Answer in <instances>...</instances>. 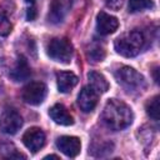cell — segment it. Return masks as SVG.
<instances>
[{
	"instance_id": "ffe728a7",
	"label": "cell",
	"mask_w": 160,
	"mask_h": 160,
	"mask_svg": "<svg viewBox=\"0 0 160 160\" xmlns=\"http://www.w3.org/2000/svg\"><path fill=\"white\" fill-rule=\"evenodd\" d=\"M124 2H125V0H106V6L111 10L118 11L119 9L122 8Z\"/></svg>"
},
{
	"instance_id": "277c9868",
	"label": "cell",
	"mask_w": 160,
	"mask_h": 160,
	"mask_svg": "<svg viewBox=\"0 0 160 160\" xmlns=\"http://www.w3.org/2000/svg\"><path fill=\"white\" fill-rule=\"evenodd\" d=\"M46 52L52 60L68 64L70 62L72 56V45L65 38H55L50 40V42L48 44Z\"/></svg>"
},
{
	"instance_id": "5bb4252c",
	"label": "cell",
	"mask_w": 160,
	"mask_h": 160,
	"mask_svg": "<svg viewBox=\"0 0 160 160\" xmlns=\"http://www.w3.org/2000/svg\"><path fill=\"white\" fill-rule=\"evenodd\" d=\"M30 74H31V71H30V68L28 65V61L25 60V58L20 56L18 59L15 66L10 71V78L14 81H24L30 76Z\"/></svg>"
},
{
	"instance_id": "30bf717a",
	"label": "cell",
	"mask_w": 160,
	"mask_h": 160,
	"mask_svg": "<svg viewBox=\"0 0 160 160\" xmlns=\"http://www.w3.org/2000/svg\"><path fill=\"white\" fill-rule=\"evenodd\" d=\"M119 20L104 11H100L96 16V30L101 35H109L118 30Z\"/></svg>"
},
{
	"instance_id": "e0dca14e",
	"label": "cell",
	"mask_w": 160,
	"mask_h": 160,
	"mask_svg": "<svg viewBox=\"0 0 160 160\" xmlns=\"http://www.w3.org/2000/svg\"><path fill=\"white\" fill-rule=\"evenodd\" d=\"M159 95H155L146 102V112L154 120H159Z\"/></svg>"
},
{
	"instance_id": "9a60e30c",
	"label": "cell",
	"mask_w": 160,
	"mask_h": 160,
	"mask_svg": "<svg viewBox=\"0 0 160 160\" xmlns=\"http://www.w3.org/2000/svg\"><path fill=\"white\" fill-rule=\"evenodd\" d=\"M88 79H89L90 86L96 92H106L109 90V82L102 74L98 71H90L88 74Z\"/></svg>"
},
{
	"instance_id": "4fadbf2b",
	"label": "cell",
	"mask_w": 160,
	"mask_h": 160,
	"mask_svg": "<svg viewBox=\"0 0 160 160\" xmlns=\"http://www.w3.org/2000/svg\"><path fill=\"white\" fill-rule=\"evenodd\" d=\"M78 76L71 71H59L56 74L58 89L60 92H69L71 91L75 85L78 84Z\"/></svg>"
},
{
	"instance_id": "5b68a950",
	"label": "cell",
	"mask_w": 160,
	"mask_h": 160,
	"mask_svg": "<svg viewBox=\"0 0 160 160\" xmlns=\"http://www.w3.org/2000/svg\"><path fill=\"white\" fill-rule=\"evenodd\" d=\"M22 126V118L14 109H5L0 114V130L4 134L14 135Z\"/></svg>"
},
{
	"instance_id": "603a6c76",
	"label": "cell",
	"mask_w": 160,
	"mask_h": 160,
	"mask_svg": "<svg viewBox=\"0 0 160 160\" xmlns=\"http://www.w3.org/2000/svg\"><path fill=\"white\" fill-rule=\"evenodd\" d=\"M44 159H59V156H56V155H48Z\"/></svg>"
},
{
	"instance_id": "7c38bea8",
	"label": "cell",
	"mask_w": 160,
	"mask_h": 160,
	"mask_svg": "<svg viewBox=\"0 0 160 160\" xmlns=\"http://www.w3.org/2000/svg\"><path fill=\"white\" fill-rule=\"evenodd\" d=\"M49 115L50 118L59 125H72L74 124V119L70 115V112L68 111V109L61 105V104H55L50 110H49Z\"/></svg>"
},
{
	"instance_id": "8fae6325",
	"label": "cell",
	"mask_w": 160,
	"mask_h": 160,
	"mask_svg": "<svg viewBox=\"0 0 160 160\" xmlns=\"http://www.w3.org/2000/svg\"><path fill=\"white\" fill-rule=\"evenodd\" d=\"M58 149L69 158H74L80 152L81 142L76 136H60L56 140Z\"/></svg>"
},
{
	"instance_id": "ba28073f",
	"label": "cell",
	"mask_w": 160,
	"mask_h": 160,
	"mask_svg": "<svg viewBox=\"0 0 160 160\" xmlns=\"http://www.w3.org/2000/svg\"><path fill=\"white\" fill-rule=\"evenodd\" d=\"M71 8V0H52L49 8L48 19L52 24L61 22Z\"/></svg>"
},
{
	"instance_id": "6da1fadb",
	"label": "cell",
	"mask_w": 160,
	"mask_h": 160,
	"mask_svg": "<svg viewBox=\"0 0 160 160\" xmlns=\"http://www.w3.org/2000/svg\"><path fill=\"white\" fill-rule=\"evenodd\" d=\"M101 120L109 129L118 131L128 128L132 122L134 114L131 108L124 101L118 99H110L104 106Z\"/></svg>"
},
{
	"instance_id": "ac0fdd59",
	"label": "cell",
	"mask_w": 160,
	"mask_h": 160,
	"mask_svg": "<svg viewBox=\"0 0 160 160\" xmlns=\"http://www.w3.org/2000/svg\"><path fill=\"white\" fill-rule=\"evenodd\" d=\"M88 56H89V59H91L95 62L102 61L104 58H105V50L100 45H94V46L90 48V50L88 52Z\"/></svg>"
},
{
	"instance_id": "7402d4cb",
	"label": "cell",
	"mask_w": 160,
	"mask_h": 160,
	"mask_svg": "<svg viewBox=\"0 0 160 160\" xmlns=\"http://www.w3.org/2000/svg\"><path fill=\"white\" fill-rule=\"evenodd\" d=\"M158 72H159V68L155 66L154 70H152V75H154V80H155L156 84H159V76H158Z\"/></svg>"
},
{
	"instance_id": "52a82bcc",
	"label": "cell",
	"mask_w": 160,
	"mask_h": 160,
	"mask_svg": "<svg viewBox=\"0 0 160 160\" xmlns=\"http://www.w3.org/2000/svg\"><path fill=\"white\" fill-rule=\"evenodd\" d=\"M22 142L31 152H36L45 144V134L40 128H30L22 135Z\"/></svg>"
},
{
	"instance_id": "9c48e42d",
	"label": "cell",
	"mask_w": 160,
	"mask_h": 160,
	"mask_svg": "<svg viewBox=\"0 0 160 160\" xmlns=\"http://www.w3.org/2000/svg\"><path fill=\"white\" fill-rule=\"evenodd\" d=\"M98 104V92L89 85L84 86L78 95V105L84 112H90Z\"/></svg>"
},
{
	"instance_id": "44dd1931",
	"label": "cell",
	"mask_w": 160,
	"mask_h": 160,
	"mask_svg": "<svg viewBox=\"0 0 160 160\" xmlns=\"http://www.w3.org/2000/svg\"><path fill=\"white\" fill-rule=\"evenodd\" d=\"M26 18L29 21H32L35 18H36V8L35 6H31L28 9V12H26Z\"/></svg>"
},
{
	"instance_id": "3957f363",
	"label": "cell",
	"mask_w": 160,
	"mask_h": 160,
	"mask_svg": "<svg viewBox=\"0 0 160 160\" xmlns=\"http://www.w3.org/2000/svg\"><path fill=\"white\" fill-rule=\"evenodd\" d=\"M115 78L128 91H141L146 84L144 76L130 66H122L115 72Z\"/></svg>"
},
{
	"instance_id": "7a4b0ae2",
	"label": "cell",
	"mask_w": 160,
	"mask_h": 160,
	"mask_svg": "<svg viewBox=\"0 0 160 160\" xmlns=\"http://www.w3.org/2000/svg\"><path fill=\"white\" fill-rule=\"evenodd\" d=\"M144 42H145L144 35L140 31L134 30V31H129L119 36L115 40L114 46L118 54L125 58H134L141 51Z\"/></svg>"
},
{
	"instance_id": "d6986e66",
	"label": "cell",
	"mask_w": 160,
	"mask_h": 160,
	"mask_svg": "<svg viewBox=\"0 0 160 160\" xmlns=\"http://www.w3.org/2000/svg\"><path fill=\"white\" fill-rule=\"evenodd\" d=\"M12 25L4 11H0V36H6L11 32Z\"/></svg>"
},
{
	"instance_id": "8992f818",
	"label": "cell",
	"mask_w": 160,
	"mask_h": 160,
	"mask_svg": "<svg viewBox=\"0 0 160 160\" xmlns=\"http://www.w3.org/2000/svg\"><path fill=\"white\" fill-rule=\"evenodd\" d=\"M46 85L41 81H34L28 84L22 89V99L25 102L30 105H39L46 98Z\"/></svg>"
},
{
	"instance_id": "2e32d148",
	"label": "cell",
	"mask_w": 160,
	"mask_h": 160,
	"mask_svg": "<svg viewBox=\"0 0 160 160\" xmlns=\"http://www.w3.org/2000/svg\"><path fill=\"white\" fill-rule=\"evenodd\" d=\"M152 0H129V11L130 12H138L146 9L152 8Z\"/></svg>"
},
{
	"instance_id": "cb8c5ba5",
	"label": "cell",
	"mask_w": 160,
	"mask_h": 160,
	"mask_svg": "<svg viewBox=\"0 0 160 160\" xmlns=\"http://www.w3.org/2000/svg\"><path fill=\"white\" fill-rule=\"evenodd\" d=\"M25 1H26V2H30V4H34L35 0H25Z\"/></svg>"
}]
</instances>
